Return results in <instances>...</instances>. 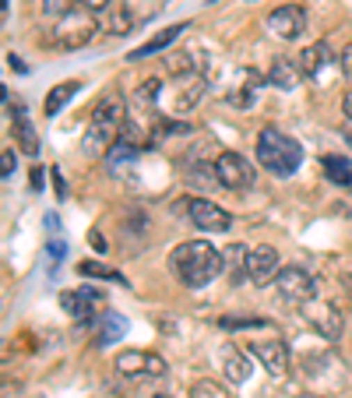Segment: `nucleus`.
<instances>
[{
    "label": "nucleus",
    "mask_w": 352,
    "mask_h": 398,
    "mask_svg": "<svg viewBox=\"0 0 352 398\" xmlns=\"http://www.w3.org/2000/svg\"><path fill=\"white\" fill-rule=\"evenodd\" d=\"M169 268L176 275V282L187 289H205L211 278L222 275L225 268V254L218 247H211L208 240H187L169 254Z\"/></svg>",
    "instance_id": "obj_1"
},
{
    "label": "nucleus",
    "mask_w": 352,
    "mask_h": 398,
    "mask_svg": "<svg viewBox=\"0 0 352 398\" xmlns=\"http://www.w3.org/2000/svg\"><path fill=\"white\" fill-rule=\"evenodd\" d=\"M257 162H261V169H268L271 177L285 180V177H292L300 169L303 145L292 141L289 134H282L278 127H264L257 134Z\"/></svg>",
    "instance_id": "obj_2"
},
{
    "label": "nucleus",
    "mask_w": 352,
    "mask_h": 398,
    "mask_svg": "<svg viewBox=\"0 0 352 398\" xmlns=\"http://www.w3.org/2000/svg\"><path fill=\"white\" fill-rule=\"evenodd\" d=\"M95 18L88 8H71L64 18H56V25L49 29V42L56 49H81L95 39Z\"/></svg>",
    "instance_id": "obj_3"
},
{
    "label": "nucleus",
    "mask_w": 352,
    "mask_h": 398,
    "mask_svg": "<svg viewBox=\"0 0 352 398\" xmlns=\"http://www.w3.org/2000/svg\"><path fill=\"white\" fill-rule=\"evenodd\" d=\"M271 286H275V293H278L285 303H296V307H303V303L314 300V293H317L314 275H310L307 268H296V264L278 268V275L271 278Z\"/></svg>",
    "instance_id": "obj_4"
},
{
    "label": "nucleus",
    "mask_w": 352,
    "mask_h": 398,
    "mask_svg": "<svg viewBox=\"0 0 352 398\" xmlns=\"http://www.w3.org/2000/svg\"><path fill=\"white\" fill-rule=\"evenodd\" d=\"M215 177H218V184L225 191H247V187H254V177L257 173H254V166L240 152L225 148V152L215 155Z\"/></svg>",
    "instance_id": "obj_5"
},
{
    "label": "nucleus",
    "mask_w": 352,
    "mask_h": 398,
    "mask_svg": "<svg viewBox=\"0 0 352 398\" xmlns=\"http://www.w3.org/2000/svg\"><path fill=\"white\" fill-rule=\"evenodd\" d=\"M116 374L127 381H141V377H162L166 374V360L159 353H145V349H124L113 360Z\"/></svg>",
    "instance_id": "obj_6"
},
{
    "label": "nucleus",
    "mask_w": 352,
    "mask_h": 398,
    "mask_svg": "<svg viewBox=\"0 0 352 398\" xmlns=\"http://www.w3.org/2000/svg\"><path fill=\"white\" fill-rule=\"evenodd\" d=\"M303 321L324 338V342H338L342 338V328H345V321H342V310L335 307V303H324V300H307L303 303Z\"/></svg>",
    "instance_id": "obj_7"
},
{
    "label": "nucleus",
    "mask_w": 352,
    "mask_h": 398,
    "mask_svg": "<svg viewBox=\"0 0 352 398\" xmlns=\"http://www.w3.org/2000/svg\"><path fill=\"white\" fill-rule=\"evenodd\" d=\"M187 218H191V225H198V230H205V233H229L232 230V215L222 205L208 201V198L187 201Z\"/></svg>",
    "instance_id": "obj_8"
},
{
    "label": "nucleus",
    "mask_w": 352,
    "mask_h": 398,
    "mask_svg": "<svg viewBox=\"0 0 352 398\" xmlns=\"http://www.w3.org/2000/svg\"><path fill=\"white\" fill-rule=\"evenodd\" d=\"M268 29L278 39H300L307 32V11L300 4H282L268 15Z\"/></svg>",
    "instance_id": "obj_9"
},
{
    "label": "nucleus",
    "mask_w": 352,
    "mask_h": 398,
    "mask_svg": "<svg viewBox=\"0 0 352 398\" xmlns=\"http://www.w3.org/2000/svg\"><path fill=\"white\" fill-rule=\"evenodd\" d=\"M250 353H254L257 363H261L268 374H275V377H282V374L289 370V346L282 342V338H254Z\"/></svg>",
    "instance_id": "obj_10"
},
{
    "label": "nucleus",
    "mask_w": 352,
    "mask_h": 398,
    "mask_svg": "<svg viewBox=\"0 0 352 398\" xmlns=\"http://www.w3.org/2000/svg\"><path fill=\"white\" fill-rule=\"evenodd\" d=\"M61 307H64V310H67L78 324H85V321L99 317L102 296H99L92 286H85V289H78V293H61Z\"/></svg>",
    "instance_id": "obj_11"
},
{
    "label": "nucleus",
    "mask_w": 352,
    "mask_h": 398,
    "mask_svg": "<svg viewBox=\"0 0 352 398\" xmlns=\"http://www.w3.org/2000/svg\"><path fill=\"white\" fill-rule=\"evenodd\" d=\"M278 275V250L275 247H257V250H250V257H247V278L254 282V286H268V282Z\"/></svg>",
    "instance_id": "obj_12"
},
{
    "label": "nucleus",
    "mask_w": 352,
    "mask_h": 398,
    "mask_svg": "<svg viewBox=\"0 0 352 398\" xmlns=\"http://www.w3.org/2000/svg\"><path fill=\"white\" fill-rule=\"evenodd\" d=\"M331 61H335V56H331V46H328V42H314V46H307V49L296 56L303 78H321Z\"/></svg>",
    "instance_id": "obj_13"
},
{
    "label": "nucleus",
    "mask_w": 352,
    "mask_h": 398,
    "mask_svg": "<svg viewBox=\"0 0 352 398\" xmlns=\"http://www.w3.org/2000/svg\"><path fill=\"white\" fill-rule=\"evenodd\" d=\"M222 374H225V381H232V384H247L250 374H254L250 356L240 353L237 346H225V349H222Z\"/></svg>",
    "instance_id": "obj_14"
},
{
    "label": "nucleus",
    "mask_w": 352,
    "mask_h": 398,
    "mask_svg": "<svg viewBox=\"0 0 352 398\" xmlns=\"http://www.w3.org/2000/svg\"><path fill=\"white\" fill-rule=\"evenodd\" d=\"M184 29H191V25L184 22V25H169V29H162V32H159V35H152V39H148L145 46H138V49H131V53H127V61H145V56H155V53H162V49H169V46L176 42V39H180V35H184Z\"/></svg>",
    "instance_id": "obj_15"
},
{
    "label": "nucleus",
    "mask_w": 352,
    "mask_h": 398,
    "mask_svg": "<svg viewBox=\"0 0 352 398\" xmlns=\"http://www.w3.org/2000/svg\"><path fill=\"white\" fill-rule=\"evenodd\" d=\"M99 324V335H95V346H113V342H120V338L127 335V321L116 314V310H102L95 317Z\"/></svg>",
    "instance_id": "obj_16"
},
{
    "label": "nucleus",
    "mask_w": 352,
    "mask_h": 398,
    "mask_svg": "<svg viewBox=\"0 0 352 398\" xmlns=\"http://www.w3.org/2000/svg\"><path fill=\"white\" fill-rule=\"evenodd\" d=\"M300 78H303L300 64H296V61H289V56H275L271 67H268V81L278 85V88H285V92H289V88H296Z\"/></svg>",
    "instance_id": "obj_17"
},
{
    "label": "nucleus",
    "mask_w": 352,
    "mask_h": 398,
    "mask_svg": "<svg viewBox=\"0 0 352 398\" xmlns=\"http://www.w3.org/2000/svg\"><path fill=\"white\" fill-rule=\"evenodd\" d=\"M78 92H81V81H74V78H71V81H61V85H53L49 95H46V102H42V117H56V113H61Z\"/></svg>",
    "instance_id": "obj_18"
},
{
    "label": "nucleus",
    "mask_w": 352,
    "mask_h": 398,
    "mask_svg": "<svg viewBox=\"0 0 352 398\" xmlns=\"http://www.w3.org/2000/svg\"><path fill=\"white\" fill-rule=\"evenodd\" d=\"M15 141H18V148L25 155H32V159L39 155V134H35V127H32L25 109H15Z\"/></svg>",
    "instance_id": "obj_19"
},
{
    "label": "nucleus",
    "mask_w": 352,
    "mask_h": 398,
    "mask_svg": "<svg viewBox=\"0 0 352 398\" xmlns=\"http://www.w3.org/2000/svg\"><path fill=\"white\" fill-rule=\"evenodd\" d=\"M205 78L201 74H187V78H180V95H176V113H187V109H194L198 102H201V95H205Z\"/></svg>",
    "instance_id": "obj_20"
},
{
    "label": "nucleus",
    "mask_w": 352,
    "mask_h": 398,
    "mask_svg": "<svg viewBox=\"0 0 352 398\" xmlns=\"http://www.w3.org/2000/svg\"><path fill=\"white\" fill-rule=\"evenodd\" d=\"M321 169H324V177L335 187H352V159H345V155H324L321 159Z\"/></svg>",
    "instance_id": "obj_21"
},
{
    "label": "nucleus",
    "mask_w": 352,
    "mask_h": 398,
    "mask_svg": "<svg viewBox=\"0 0 352 398\" xmlns=\"http://www.w3.org/2000/svg\"><path fill=\"white\" fill-rule=\"evenodd\" d=\"M138 155H141V145H134V141H127V138H116V141L109 145V152H106V166H109V169H120V166L138 162Z\"/></svg>",
    "instance_id": "obj_22"
},
{
    "label": "nucleus",
    "mask_w": 352,
    "mask_h": 398,
    "mask_svg": "<svg viewBox=\"0 0 352 398\" xmlns=\"http://www.w3.org/2000/svg\"><path fill=\"white\" fill-rule=\"evenodd\" d=\"M222 254H225V268H229L232 286H240V282L247 278V257H250V250H247L243 244H232V247L222 250Z\"/></svg>",
    "instance_id": "obj_23"
},
{
    "label": "nucleus",
    "mask_w": 352,
    "mask_h": 398,
    "mask_svg": "<svg viewBox=\"0 0 352 398\" xmlns=\"http://www.w3.org/2000/svg\"><path fill=\"white\" fill-rule=\"evenodd\" d=\"M78 275L81 278H102V282H113V286H127V278L116 271V268L102 264V261H81L78 264Z\"/></svg>",
    "instance_id": "obj_24"
},
{
    "label": "nucleus",
    "mask_w": 352,
    "mask_h": 398,
    "mask_svg": "<svg viewBox=\"0 0 352 398\" xmlns=\"http://www.w3.org/2000/svg\"><path fill=\"white\" fill-rule=\"evenodd\" d=\"M102 29L109 35H127V32H134V15L127 8H109L102 18Z\"/></svg>",
    "instance_id": "obj_25"
},
{
    "label": "nucleus",
    "mask_w": 352,
    "mask_h": 398,
    "mask_svg": "<svg viewBox=\"0 0 352 398\" xmlns=\"http://www.w3.org/2000/svg\"><path fill=\"white\" fill-rule=\"evenodd\" d=\"M162 64H166V74H176V78L198 74V71H194V56H191V53H166V56H162Z\"/></svg>",
    "instance_id": "obj_26"
},
{
    "label": "nucleus",
    "mask_w": 352,
    "mask_h": 398,
    "mask_svg": "<svg viewBox=\"0 0 352 398\" xmlns=\"http://www.w3.org/2000/svg\"><path fill=\"white\" fill-rule=\"evenodd\" d=\"M218 328H225V331H240V328H268V317H232V314H225V317H218Z\"/></svg>",
    "instance_id": "obj_27"
},
{
    "label": "nucleus",
    "mask_w": 352,
    "mask_h": 398,
    "mask_svg": "<svg viewBox=\"0 0 352 398\" xmlns=\"http://www.w3.org/2000/svg\"><path fill=\"white\" fill-rule=\"evenodd\" d=\"M191 398H232V395L222 384H215V381H198L191 388Z\"/></svg>",
    "instance_id": "obj_28"
},
{
    "label": "nucleus",
    "mask_w": 352,
    "mask_h": 398,
    "mask_svg": "<svg viewBox=\"0 0 352 398\" xmlns=\"http://www.w3.org/2000/svg\"><path fill=\"white\" fill-rule=\"evenodd\" d=\"M39 11L46 18H64L71 11V0H39Z\"/></svg>",
    "instance_id": "obj_29"
},
{
    "label": "nucleus",
    "mask_w": 352,
    "mask_h": 398,
    "mask_svg": "<svg viewBox=\"0 0 352 398\" xmlns=\"http://www.w3.org/2000/svg\"><path fill=\"white\" fill-rule=\"evenodd\" d=\"M46 250H49V261H53V264H61V261H64V254H67V244H64L61 237H53Z\"/></svg>",
    "instance_id": "obj_30"
},
{
    "label": "nucleus",
    "mask_w": 352,
    "mask_h": 398,
    "mask_svg": "<svg viewBox=\"0 0 352 398\" xmlns=\"http://www.w3.org/2000/svg\"><path fill=\"white\" fill-rule=\"evenodd\" d=\"M49 177H53V191H56V198H61V201H67V184H64V173H61V169H49Z\"/></svg>",
    "instance_id": "obj_31"
},
{
    "label": "nucleus",
    "mask_w": 352,
    "mask_h": 398,
    "mask_svg": "<svg viewBox=\"0 0 352 398\" xmlns=\"http://www.w3.org/2000/svg\"><path fill=\"white\" fill-rule=\"evenodd\" d=\"M338 67H342V74H345V78L352 81V42H349V46L342 49V56H338Z\"/></svg>",
    "instance_id": "obj_32"
},
{
    "label": "nucleus",
    "mask_w": 352,
    "mask_h": 398,
    "mask_svg": "<svg viewBox=\"0 0 352 398\" xmlns=\"http://www.w3.org/2000/svg\"><path fill=\"white\" fill-rule=\"evenodd\" d=\"M0 162H4V169H0V173H4V180H11V173H15V152L11 148H4V155H0Z\"/></svg>",
    "instance_id": "obj_33"
},
{
    "label": "nucleus",
    "mask_w": 352,
    "mask_h": 398,
    "mask_svg": "<svg viewBox=\"0 0 352 398\" xmlns=\"http://www.w3.org/2000/svg\"><path fill=\"white\" fill-rule=\"evenodd\" d=\"M81 8H88L92 15H99V11H109L113 8V0H78Z\"/></svg>",
    "instance_id": "obj_34"
},
{
    "label": "nucleus",
    "mask_w": 352,
    "mask_h": 398,
    "mask_svg": "<svg viewBox=\"0 0 352 398\" xmlns=\"http://www.w3.org/2000/svg\"><path fill=\"white\" fill-rule=\"evenodd\" d=\"M46 233H49V237L61 233V218H56V212H49V215H46Z\"/></svg>",
    "instance_id": "obj_35"
},
{
    "label": "nucleus",
    "mask_w": 352,
    "mask_h": 398,
    "mask_svg": "<svg viewBox=\"0 0 352 398\" xmlns=\"http://www.w3.org/2000/svg\"><path fill=\"white\" fill-rule=\"evenodd\" d=\"M88 244H92V247H95L99 254L106 250V240H102V233H99V230H92V233H88Z\"/></svg>",
    "instance_id": "obj_36"
},
{
    "label": "nucleus",
    "mask_w": 352,
    "mask_h": 398,
    "mask_svg": "<svg viewBox=\"0 0 352 398\" xmlns=\"http://www.w3.org/2000/svg\"><path fill=\"white\" fill-rule=\"evenodd\" d=\"M42 180H46V177H42V166H32V187H35V191H42Z\"/></svg>",
    "instance_id": "obj_37"
},
{
    "label": "nucleus",
    "mask_w": 352,
    "mask_h": 398,
    "mask_svg": "<svg viewBox=\"0 0 352 398\" xmlns=\"http://www.w3.org/2000/svg\"><path fill=\"white\" fill-rule=\"evenodd\" d=\"M342 113H345V117L352 120V88H349V92L342 95Z\"/></svg>",
    "instance_id": "obj_38"
},
{
    "label": "nucleus",
    "mask_w": 352,
    "mask_h": 398,
    "mask_svg": "<svg viewBox=\"0 0 352 398\" xmlns=\"http://www.w3.org/2000/svg\"><path fill=\"white\" fill-rule=\"evenodd\" d=\"M8 64H11V67H15L18 74H25V71H29V67H25V64L18 61V53H8Z\"/></svg>",
    "instance_id": "obj_39"
},
{
    "label": "nucleus",
    "mask_w": 352,
    "mask_h": 398,
    "mask_svg": "<svg viewBox=\"0 0 352 398\" xmlns=\"http://www.w3.org/2000/svg\"><path fill=\"white\" fill-rule=\"evenodd\" d=\"M345 141H349V148H352V127H349V131H345Z\"/></svg>",
    "instance_id": "obj_40"
},
{
    "label": "nucleus",
    "mask_w": 352,
    "mask_h": 398,
    "mask_svg": "<svg viewBox=\"0 0 352 398\" xmlns=\"http://www.w3.org/2000/svg\"><path fill=\"white\" fill-rule=\"evenodd\" d=\"M296 398H328V395H296Z\"/></svg>",
    "instance_id": "obj_41"
},
{
    "label": "nucleus",
    "mask_w": 352,
    "mask_h": 398,
    "mask_svg": "<svg viewBox=\"0 0 352 398\" xmlns=\"http://www.w3.org/2000/svg\"><path fill=\"white\" fill-rule=\"evenodd\" d=\"M155 398H173V395H155Z\"/></svg>",
    "instance_id": "obj_42"
}]
</instances>
